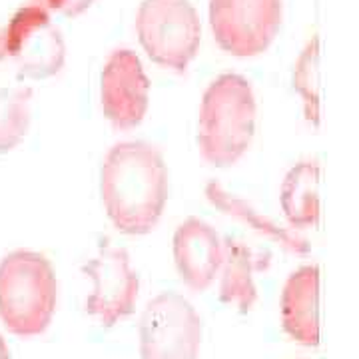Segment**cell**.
Listing matches in <instances>:
<instances>
[{
    "instance_id": "5b68a950",
    "label": "cell",
    "mask_w": 359,
    "mask_h": 359,
    "mask_svg": "<svg viewBox=\"0 0 359 359\" xmlns=\"http://www.w3.org/2000/svg\"><path fill=\"white\" fill-rule=\"evenodd\" d=\"M4 56L14 65L20 76H56L66 58L62 34L52 25L50 14L40 2L18 8L11 22L0 30Z\"/></svg>"
},
{
    "instance_id": "7c38bea8",
    "label": "cell",
    "mask_w": 359,
    "mask_h": 359,
    "mask_svg": "<svg viewBox=\"0 0 359 359\" xmlns=\"http://www.w3.org/2000/svg\"><path fill=\"white\" fill-rule=\"evenodd\" d=\"M219 266V302L236 304L240 313H248L257 302L254 273L268 268V256L256 254L238 238H224Z\"/></svg>"
},
{
    "instance_id": "6da1fadb",
    "label": "cell",
    "mask_w": 359,
    "mask_h": 359,
    "mask_svg": "<svg viewBox=\"0 0 359 359\" xmlns=\"http://www.w3.org/2000/svg\"><path fill=\"white\" fill-rule=\"evenodd\" d=\"M100 196L116 230L128 236L150 233L168 202V168L162 152L142 140L112 146L100 168Z\"/></svg>"
},
{
    "instance_id": "7a4b0ae2",
    "label": "cell",
    "mask_w": 359,
    "mask_h": 359,
    "mask_svg": "<svg viewBox=\"0 0 359 359\" xmlns=\"http://www.w3.org/2000/svg\"><path fill=\"white\" fill-rule=\"evenodd\" d=\"M256 96L240 74H222L204 92L198 116V148L208 164H236L256 132Z\"/></svg>"
},
{
    "instance_id": "9a60e30c",
    "label": "cell",
    "mask_w": 359,
    "mask_h": 359,
    "mask_svg": "<svg viewBox=\"0 0 359 359\" xmlns=\"http://www.w3.org/2000/svg\"><path fill=\"white\" fill-rule=\"evenodd\" d=\"M32 88L22 84H0V154L14 150L30 128Z\"/></svg>"
},
{
    "instance_id": "5bb4252c",
    "label": "cell",
    "mask_w": 359,
    "mask_h": 359,
    "mask_svg": "<svg viewBox=\"0 0 359 359\" xmlns=\"http://www.w3.org/2000/svg\"><path fill=\"white\" fill-rule=\"evenodd\" d=\"M320 178L316 162H299L285 174L280 202L290 228L299 231L320 222Z\"/></svg>"
},
{
    "instance_id": "277c9868",
    "label": "cell",
    "mask_w": 359,
    "mask_h": 359,
    "mask_svg": "<svg viewBox=\"0 0 359 359\" xmlns=\"http://www.w3.org/2000/svg\"><path fill=\"white\" fill-rule=\"evenodd\" d=\"M136 32L148 58L184 74L202 42V26L190 0H144Z\"/></svg>"
},
{
    "instance_id": "9c48e42d",
    "label": "cell",
    "mask_w": 359,
    "mask_h": 359,
    "mask_svg": "<svg viewBox=\"0 0 359 359\" xmlns=\"http://www.w3.org/2000/svg\"><path fill=\"white\" fill-rule=\"evenodd\" d=\"M150 102V80L140 58L128 48L114 50L100 74V106L116 130L140 126Z\"/></svg>"
},
{
    "instance_id": "4fadbf2b",
    "label": "cell",
    "mask_w": 359,
    "mask_h": 359,
    "mask_svg": "<svg viewBox=\"0 0 359 359\" xmlns=\"http://www.w3.org/2000/svg\"><path fill=\"white\" fill-rule=\"evenodd\" d=\"M205 198H208V202L214 208H218L219 212L244 222L252 230L266 236L269 240H273L276 244L285 248L287 252L297 254V256L309 254V242L299 231L294 230V228H283L280 224H276L271 218L264 216L262 212H257L250 202L238 198L236 194L228 192L219 182H210L205 186Z\"/></svg>"
},
{
    "instance_id": "8fae6325",
    "label": "cell",
    "mask_w": 359,
    "mask_h": 359,
    "mask_svg": "<svg viewBox=\"0 0 359 359\" xmlns=\"http://www.w3.org/2000/svg\"><path fill=\"white\" fill-rule=\"evenodd\" d=\"M282 325L297 344H320V268L302 266L287 278L282 292Z\"/></svg>"
},
{
    "instance_id": "52a82bcc",
    "label": "cell",
    "mask_w": 359,
    "mask_h": 359,
    "mask_svg": "<svg viewBox=\"0 0 359 359\" xmlns=\"http://www.w3.org/2000/svg\"><path fill=\"white\" fill-rule=\"evenodd\" d=\"M282 0H210V28L224 52L257 56L280 32Z\"/></svg>"
},
{
    "instance_id": "2e32d148",
    "label": "cell",
    "mask_w": 359,
    "mask_h": 359,
    "mask_svg": "<svg viewBox=\"0 0 359 359\" xmlns=\"http://www.w3.org/2000/svg\"><path fill=\"white\" fill-rule=\"evenodd\" d=\"M294 88L304 100L306 120L320 126V39L313 36L299 54L294 70Z\"/></svg>"
},
{
    "instance_id": "ac0fdd59",
    "label": "cell",
    "mask_w": 359,
    "mask_h": 359,
    "mask_svg": "<svg viewBox=\"0 0 359 359\" xmlns=\"http://www.w3.org/2000/svg\"><path fill=\"white\" fill-rule=\"evenodd\" d=\"M0 359H11V349L6 346V341H4V337L0 334Z\"/></svg>"
},
{
    "instance_id": "8992f818",
    "label": "cell",
    "mask_w": 359,
    "mask_h": 359,
    "mask_svg": "<svg viewBox=\"0 0 359 359\" xmlns=\"http://www.w3.org/2000/svg\"><path fill=\"white\" fill-rule=\"evenodd\" d=\"M202 320L192 304L176 292L148 302L140 318L142 359H198Z\"/></svg>"
},
{
    "instance_id": "e0dca14e",
    "label": "cell",
    "mask_w": 359,
    "mask_h": 359,
    "mask_svg": "<svg viewBox=\"0 0 359 359\" xmlns=\"http://www.w3.org/2000/svg\"><path fill=\"white\" fill-rule=\"evenodd\" d=\"M48 4V8L62 13L65 16H78L84 11H88L94 0H44Z\"/></svg>"
},
{
    "instance_id": "3957f363",
    "label": "cell",
    "mask_w": 359,
    "mask_h": 359,
    "mask_svg": "<svg viewBox=\"0 0 359 359\" xmlns=\"http://www.w3.org/2000/svg\"><path fill=\"white\" fill-rule=\"evenodd\" d=\"M58 282L50 259L14 250L0 262V320L8 332L32 337L46 332L56 311Z\"/></svg>"
},
{
    "instance_id": "30bf717a",
    "label": "cell",
    "mask_w": 359,
    "mask_h": 359,
    "mask_svg": "<svg viewBox=\"0 0 359 359\" xmlns=\"http://www.w3.org/2000/svg\"><path fill=\"white\" fill-rule=\"evenodd\" d=\"M222 238L208 222L184 219L174 233V264L182 282L192 292H204L216 280L222 266Z\"/></svg>"
},
{
    "instance_id": "ba28073f",
    "label": "cell",
    "mask_w": 359,
    "mask_h": 359,
    "mask_svg": "<svg viewBox=\"0 0 359 359\" xmlns=\"http://www.w3.org/2000/svg\"><path fill=\"white\" fill-rule=\"evenodd\" d=\"M82 273L94 283L84 308L90 316L98 318L104 327H112L134 313L140 280L130 266L124 248H102L98 256L82 266Z\"/></svg>"
}]
</instances>
